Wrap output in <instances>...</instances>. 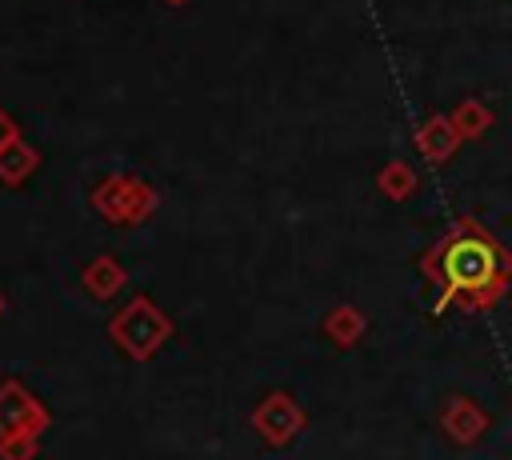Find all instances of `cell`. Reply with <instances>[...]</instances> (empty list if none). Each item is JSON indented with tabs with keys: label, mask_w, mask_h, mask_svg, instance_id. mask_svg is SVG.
<instances>
[{
	"label": "cell",
	"mask_w": 512,
	"mask_h": 460,
	"mask_svg": "<svg viewBox=\"0 0 512 460\" xmlns=\"http://www.w3.org/2000/svg\"><path fill=\"white\" fill-rule=\"evenodd\" d=\"M432 312L464 304L468 312L496 308L512 288V252L472 216H460L424 256Z\"/></svg>",
	"instance_id": "cell-1"
}]
</instances>
